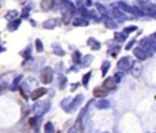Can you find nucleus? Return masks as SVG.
Masks as SVG:
<instances>
[{
  "instance_id": "obj_36",
  "label": "nucleus",
  "mask_w": 156,
  "mask_h": 133,
  "mask_svg": "<svg viewBox=\"0 0 156 133\" xmlns=\"http://www.w3.org/2000/svg\"><path fill=\"white\" fill-rule=\"evenodd\" d=\"M70 100H71V99L69 97V98H66V99H64V100L61 101V107H62V109H63V110H65V109L68 107V105L69 104Z\"/></svg>"
},
{
  "instance_id": "obj_15",
  "label": "nucleus",
  "mask_w": 156,
  "mask_h": 133,
  "mask_svg": "<svg viewBox=\"0 0 156 133\" xmlns=\"http://www.w3.org/2000/svg\"><path fill=\"white\" fill-rule=\"evenodd\" d=\"M88 45L90 47V48H91L92 50H99V49L101 48V43H100L98 40H96L94 37L89 38V40H88Z\"/></svg>"
},
{
  "instance_id": "obj_31",
  "label": "nucleus",
  "mask_w": 156,
  "mask_h": 133,
  "mask_svg": "<svg viewBox=\"0 0 156 133\" xmlns=\"http://www.w3.org/2000/svg\"><path fill=\"white\" fill-rule=\"evenodd\" d=\"M90 76H91V72H88L87 74H85L82 78V84L85 88L88 87V83L90 81Z\"/></svg>"
},
{
  "instance_id": "obj_4",
  "label": "nucleus",
  "mask_w": 156,
  "mask_h": 133,
  "mask_svg": "<svg viewBox=\"0 0 156 133\" xmlns=\"http://www.w3.org/2000/svg\"><path fill=\"white\" fill-rule=\"evenodd\" d=\"M84 100V95L82 94H79L77 95L73 100H70L69 104L68 105V107L64 110L66 112H72L74 111L75 110H77L79 108V106L83 102Z\"/></svg>"
},
{
  "instance_id": "obj_33",
  "label": "nucleus",
  "mask_w": 156,
  "mask_h": 133,
  "mask_svg": "<svg viewBox=\"0 0 156 133\" xmlns=\"http://www.w3.org/2000/svg\"><path fill=\"white\" fill-rule=\"evenodd\" d=\"M36 48H37V52H43L44 47H43V43L41 42L40 39H37L36 40Z\"/></svg>"
},
{
  "instance_id": "obj_39",
  "label": "nucleus",
  "mask_w": 156,
  "mask_h": 133,
  "mask_svg": "<svg viewBox=\"0 0 156 133\" xmlns=\"http://www.w3.org/2000/svg\"><path fill=\"white\" fill-rule=\"evenodd\" d=\"M134 43H135V40H132V41H131V42H130V43H129V44L126 46V47H125V49H126V50H129V49H131V47L133 46V44H134Z\"/></svg>"
},
{
  "instance_id": "obj_9",
  "label": "nucleus",
  "mask_w": 156,
  "mask_h": 133,
  "mask_svg": "<svg viewBox=\"0 0 156 133\" xmlns=\"http://www.w3.org/2000/svg\"><path fill=\"white\" fill-rule=\"evenodd\" d=\"M102 88H104L107 91L114 90V89H116V83L114 82L113 79L110 77V78H107V79L103 81Z\"/></svg>"
},
{
  "instance_id": "obj_20",
  "label": "nucleus",
  "mask_w": 156,
  "mask_h": 133,
  "mask_svg": "<svg viewBox=\"0 0 156 133\" xmlns=\"http://www.w3.org/2000/svg\"><path fill=\"white\" fill-rule=\"evenodd\" d=\"M57 26V19H48L43 23V26L47 29H52Z\"/></svg>"
},
{
  "instance_id": "obj_22",
  "label": "nucleus",
  "mask_w": 156,
  "mask_h": 133,
  "mask_svg": "<svg viewBox=\"0 0 156 133\" xmlns=\"http://www.w3.org/2000/svg\"><path fill=\"white\" fill-rule=\"evenodd\" d=\"M104 25L107 28L109 29H113V28H116L117 27V24L114 22V20H112V18H107L105 21H104Z\"/></svg>"
},
{
  "instance_id": "obj_10",
  "label": "nucleus",
  "mask_w": 156,
  "mask_h": 133,
  "mask_svg": "<svg viewBox=\"0 0 156 133\" xmlns=\"http://www.w3.org/2000/svg\"><path fill=\"white\" fill-rule=\"evenodd\" d=\"M140 3H141V5L147 11L149 12H152L153 15H154L155 13V6H154V4L151 2V0H140Z\"/></svg>"
},
{
  "instance_id": "obj_28",
  "label": "nucleus",
  "mask_w": 156,
  "mask_h": 133,
  "mask_svg": "<svg viewBox=\"0 0 156 133\" xmlns=\"http://www.w3.org/2000/svg\"><path fill=\"white\" fill-rule=\"evenodd\" d=\"M17 15H18V12H17V11H16V10H11V11H8V12H7V14L5 16V17L6 19H8V20H12V19L16 18V17L17 16Z\"/></svg>"
},
{
  "instance_id": "obj_1",
  "label": "nucleus",
  "mask_w": 156,
  "mask_h": 133,
  "mask_svg": "<svg viewBox=\"0 0 156 133\" xmlns=\"http://www.w3.org/2000/svg\"><path fill=\"white\" fill-rule=\"evenodd\" d=\"M93 100L90 101L87 104V106L84 109H82L81 113L79 118L80 122V131L82 133H91L92 131V124L89 118V108Z\"/></svg>"
},
{
  "instance_id": "obj_7",
  "label": "nucleus",
  "mask_w": 156,
  "mask_h": 133,
  "mask_svg": "<svg viewBox=\"0 0 156 133\" xmlns=\"http://www.w3.org/2000/svg\"><path fill=\"white\" fill-rule=\"evenodd\" d=\"M131 73L134 78H139L143 71V66L139 61H133L131 65Z\"/></svg>"
},
{
  "instance_id": "obj_29",
  "label": "nucleus",
  "mask_w": 156,
  "mask_h": 133,
  "mask_svg": "<svg viewBox=\"0 0 156 133\" xmlns=\"http://www.w3.org/2000/svg\"><path fill=\"white\" fill-rule=\"evenodd\" d=\"M58 86L60 89H64L67 86V79L64 76H59L58 78Z\"/></svg>"
},
{
  "instance_id": "obj_26",
  "label": "nucleus",
  "mask_w": 156,
  "mask_h": 133,
  "mask_svg": "<svg viewBox=\"0 0 156 133\" xmlns=\"http://www.w3.org/2000/svg\"><path fill=\"white\" fill-rule=\"evenodd\" d=\"M44 131L45 133H54L55 132V128H54V125L52 124V122L48 121L45 124V127H44Z\"/></svg>"
},
{
  "instance_id": "obj_12",
  "label": "nucleus",
  "mask_w": 156,
  "mask_h": 133,
  "mask_svg": "<svg viewBox=\"0 0 156 133\" xmlns=\"http://www.w3.org/2000/svg\"><path fill=\"white\" fill-rule=\"evenodd\" d=\"M92 60H93V56H91V55H86L85 57L81 58L80 64L81 68H88L91 64Z\"/></svg>"
},
{
  "instance_id": "obj_40",
  "label": "nucleus",
  "mask_w": 156,
  "mask_h": 133,
  "mask_svg": "<svg viewBox=\"0 0 156 133\" xmlns=\"http://www.w3.org/2000/svg\"><path fill=\"white\" fill-rule=\"evenodd\" d=\"M68 133H78V130H77V128L75 126H73V127H71L69 129V131H68Z\"/></svg>"
},
{
  "instance_id": "obj_19",
  "label": "nucleus",
  "mask_w": 156,
  "mask_h": 133,
  "mask_svg": "<svg viewBox=\"0 0 156 133\" xmlns=\"http://www.w3.org/2000/svg\"><path fill=\"white\" fill-rule=\"evenodd\" d=\"M21 24V20L20 19H14V20H11V22L8 24V29L10 31H15L16 29L18 28L19 25Z\"/></svg>"
},
{
  "instance_id": "obj_37",
  "label": "nucleus",
  "mask_w": 156,
  "mask_h": 133,
  "mask_svg": "<svg viewBox=\"0 0 156 133\" xmlns=\"http://www.w3.org/2000/svg\"><path fill=\"white\" fill-rule=\"evenodd\" d=\"M23 57H24L26 59H30V58H31V49H30L29 47H27V49L24 50Z\"/></svg>"
},
{
  "instance_id": "obj_18",
  "label": "nucleus",
  "mask_w": 156,
  "mask_h": 133,
  "mask_svg": "<svg viewBox=\"0 0 156 133\" xmlns=\"http://www.w3.org/2000/svg\"><path fill=\"white\" fill-rule=\"evenodd\" d=\"M112 15H113V16H114L115 18L119 19V20H121V21H124V20L126 19V16L120 11V9H118V8H116V7H114V8L112 9Z\"/></svg>"
},
{
  "instance_id": "obj_8",
  "label": "nucleus",
  "mask_w": 156,
  "mask_h": 133,
  "mask_svg": "<svg viewBox=\"0 0 156 133\" xmlns=\"http://www.w3.org/2000/svg\"><path fill=\"white\" fill-rule=\"evenodd\" d=\"M47 93V89L45 88H38L35 90H33L30 94V99L32 100H37L42 96H44Z\"/></svg>"
},
{
  "instance_id": "obj_42",
  "label": "nucleus",
  "mask_w": 156,
  "mask_h": 133,
  "mask_svg": "<svg viewBox=\"0 0 156 133\" xmlns=\"http://www.w3.org/2000/svg\"><path fill=\"white\" fill-rule=\"evenodd\" d=\"M3 50H4V48H3V47H0V52H1V51H3Z\"/></svg>"
},
{
  "instance_id": "obj_11",
  "label": "nucleus",
  "mask_w": 156,
  "mask_h": 133,
  "mask_svg": "<svg viewBox=\"0 0 156 133\" xmlns=\"http://www.w3.org/2000/svg\"><path fill=\"white\" fill-rule=\"evenodd\" d=\"M95 107L99 110H107L111 108V103L106 99H101L95 103Z\"/></svg>"
},
{
  "instance_id": "obj_34",
  "label": "nucleus",
  "mask_w": 156,
  "mask_h": 133,
  "mask_svg": "<svg viewBox=\"0 0 156 133\" xmlns=\"http://www.w3.org/2000/svg\"><path fill=\"white\" fill-rule=\"evenodd\" d=\"M122 77H123V74H122V72H117V73H115V75H114V77H113L114 82H115L116 84H117V83H120V82L122 81Z\"/></svg>"
},
{
  "instance_id": "obj_25",
  "label": "nucleus",
  "mask_w": 156,
  "mask_h": 133,
  "mask_svg": "<svg viewBox=\"0 0 156 133\" xmlns=\"http://www.w3.org/2000/svg\"><path fill=\"white\" fill-rule=\"evenodd\" d=\"M128 35L124 34V33H119V32H116L114 34V38L115 40H117L118 42H123L126 38H127Z\"/></svg>"
},
{
  "instance_id": "obj_16",
  "label": "nucleus",
  "mask_w": 156,
  "mask_h": 133,
  "mask_svg": "<svg viewBox=\"0 0 156 133\" xmlns=\"http://www.w3.org/2000/svg\"><path fill=\"white\" fill-rule=\"evenodd\" d=\"M52 47H53V51L56 55H58V56H64L65 55V51L62 49L61 46L58 43L52 44Z\"/></svg>"
},
{
  "instance_id": "obj_5",
  "label": "nucleus",
  "mask_w": 156,
  "mask_h": 133,
  "mask_svg": "<svg viewBox=\"0 0 156 133\" xmlns=\"http://www.w3.org/2000/svg\"><path fill=\"white\" fill-rule=\"evenodd\" d=\"M119 6L125 12L127 13H130V14H133V15H136V16H144V12L141 11L138 7L136 6H131L123 2H120L119 3Z\"/></svg>"
},
{
  "instance_id": "obj_43",
  "label": "nucleus",
  "mask_w": 156,
  "mask_h": 133,
  "mask_svg": "<svg viewBox=\"0 0 156 133\" xmlns=\"http://www.w3.org/2000/svg\"><path fill=\"white\" fill-rule=\"evenodd\" d=\"M103 133H109V132H103Z\"/></svg>"
},
{
  "instance_id": "obj_3",
  "label": "nucleus",
  "mask_w": 156,
  "mask_h": 133,
  "mask_svg": "<svg viewBox=\"0 0 156 133\" xmlns=\"http://www.w3.org/2000/svg\"><path fill=\"white\" fill-rule=\"evenodd\" d=\"M54 71L50 67H46L42 69L40 73V81L43 84H49L53 80Z\"/></svg>"
},
{
  "instance_id": "obj_30",
  "label": "nucleus",
  "mask_w": 156,
  "mask_h": 133,
  "mask_svg": "<svg viewBox=\"0 0 156 133\" xmlns=\"http://www.w3.org/2000/svg\"><path fill=\"white\" fill-rule=\"evenodd\" d=\"M80 59H81V55L79 51H75L73 54H72V60L75 64H80Z\"/></svg>"
},
{
  "instance_id": "obj_35",
  "label": "nucleus",
  "mask_w": 156,
  "mask_h": 133,
  "mask_svg": "<svg viewBox=\"0 0 156 133\" xmlns=\"http://www.w3.org/2000/svg\"><path fill=\"white\" fill-rule=\"evenodd\" d=\"M136 29H137V26H128V27H126V28H124V29H123V33H124V34H126V35H128V34H130V33H132V32L135 31Z\"/></svg>"
},
{
  "instance_id": "obj_32",
  "label": "nucleus",
  "mask_w": 156,
  "mask_h": 133,
  "mask_svg": "<svg viewBox=\"0 0 156 133\" xmlns=\"http://www.w3.org/2000/svg\"><path fill=\"white\" fill-rule=\"evenodd\" d=\"M79 12H80V14L82 16V17H90L89 11L85 8V6L80 7V8H79Z\"/></svg>"
},
{
  "instance_id": "obj_38",
  "label": "nucleus",
  "mask_w": 156,
  "mask_h": 133,
  "mask_svg": "<svg viewBox=\"0 0 156 133\" xmlns=\"http://www.w3.org/2000/svg\"><path fill=\"white\" fill-rule=\"evenodd\" d=\"M30 6H25L22 10V16L23 17H27L28 14H29V11H30Z\"/></svg>"
},
{
  "instance_id": "obj_24",
  "label": "nucleus",
  "mask_w": 156,
  "mask_h": 133,
  "mask_svg": "<svg viewBox=\"0 0 156 133\" xmlns=\"http://www.w3.org/2000/svg\"><path fill=\"white\" fill-rule=\"evenodd\" d=\"M21 79H22V75H19L18 77H16V78L13 80V83H12V85L10 86V89H11L12 91H16V90L17 89V86H18L19 82H20V80H21Z\"/></svg>"
},
{
  "instance_id": "obj_2",
  "label": "nucleus",
  "mask_w": 156,
  "mask_h": 133,
  "mask_svg": "<svg viewBox=\"0 0 156 133\" xmlns=\"http://www.w3.org/2000/svg\"><path fill=\"white\" fill-rule=\"evenodd\" d=\"M49 109H50L49 100H40L33 105L32 110L35 115H37V117H41L45 115L49 110Z\"/></svg>"
},
{
  "instance_id": "obj_13",
  "label": "nucleus",
  "mask_w": 156,
  "mask_h": 133,
  "mask_svg": "<svg viewBox=\"0 0 156 133\" xmlns=\"http://www.w3.org/2000/svg\"><path fill=\"white\" fill-rule=\"evenodd\" d=\"M133 54L139 60H145L147 58L146 53L141 47H135L133 49Z\"/></svg>"
},
{
  "instance_id": "obj_23",
  "label": "nucleus",
  "mask_w": 156,
  "mask_h": 133,
  "mask_svg": "<svg viewBox=\"0 0 156 133\" xmlns=\"http://www.w3.org/2000/svg\"><path fill=\"white\" fill-rule=\"evenodd\" d=\"M111 68V62L108 60H105L103 64L101 65V72H102V77H105L107 72L109 71V68Z\"/></svg>"
},
{
  "instance_id": "obj_41",
  "label": "nucleus",
  "mask_w": 156,
  "mask_h": 133,
  "mask_svg": "<svg viewBox=\"0 0 156 133\" xmlns=\"http://www.w3.org/2000/svg\"><path fill=\"white\" fill-rule=\"evenodd\" d=\"M84 2H85V5H87V6H90L92 4L91 0H84Z\"/></svg>"
},
{
  "instance_id": "obj_27",
  "label": "nucleus",
  "mask_w": 156,
  "mask_h": 133,
  "mask_svg": "<svg viewBox=\"0 0 156 133\" xmlns=\"http://www.w3.org/2000/svg\"><path fill=\"white\" fill-rule=\"evenodd\" d=\"M96 7L99 11V13H101L102 16H108V11L103 5H101L100 3H96Z\"/></svg>"
},
{
  "instance_id": "obj_14",
  "label": "nucleus",
  "mask_w": 156,
  "mask_h": 133,
  "mask_svg": "<svg viewBox=\"0 0 156 133\" xmlns=\"http://www.w3.org/2000/svg\"><path fill=\"white\" fill-rule=\"evenodd\" d=\"M93 95L95 98H105L108 95V91L104 88H95Z\"/></svg>"
},
{
  "instance_id": "obj_21",
  "label": "nucleus",
  "mask_w": 156,
  "mask_h": 133,
  "mask_svg": "<svg viewBox=\"0 0 156 133\" xmlns=\"http://www.w3.org/2000/svg\"><path fill=\"white\" fill-rule=\"evenodd\" d=\"M88 25H89V22L84 18H75V20L73 21L74 26H85Z\"/></svg>"
},
{
  "instance_id": "obj_17",
  "label": "nucleus",
  "mask_w": 156,
  "mask_h": 133,
  "mask_svg": "<svg viewBox=\"0 0 156 133\" xmlns=\"http://www.w3.org/2000/svg\"><path fill=\"white\" fill-rule=\"evenodd\" d=\"M54 6L53 0H42L41 2V8L45 11L51 9Z\"/></svg>"
},
{
  "instance_id": "obj_6",
  "label": "nucleus",
  "mask_w": 156,
  "mask_h": 133,
  "mask_svg": "<svg viewBox=\"0 0 156 133\" xmlns=\"http://www.w3.org/2000/svg\"><path fill=\"white\" fill-rule=\"evenodd\" d=\"M117 67L120 70L122 71H128L131 68V59L129 57H123L122 58L118 63H117Z\"/></svg>"
}]
</instances>
